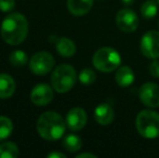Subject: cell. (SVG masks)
Masks as SVG:
<instances>
[{"mask_svg":"<svg viewBox=\"0 0 159 158\" xmlns=\"http://www.w3.org/2000/svg\"><path fill=\"white\" fill-rule=\"evenodd\" d=\"M28 35L27 19L21 13H10L1 23V37L11 46L21 44Z\"/></svg>","mask_w":159,"mask_h":158,"instance_id":"obj_1","label":"cell"},{"mask_svg":"<svg viewBox=\"0 0 159 158\" xmlns=\"http://www.w3.org/2000/svg\"><path fill=\"white\" fill-rule=\"evenodd\" d=\"M66 127V121L63 117L59 113L51 111L40 115L36 124L38 134L47 141H57L61 139Z\"/></svg>","mask_w":159,"mask_h":158,"instance_id":"obj_2","label":"cell"},{"mask_svg":"<svg viewBox=\"0 0 159 158\" xmlns=\"http://www.w3.org/2000/svg\"><path fill=\"white\" fill-rule=\"evenodd\" d=\"M77 81L75 68L69 64H61L52 72L51 86L59 93H66L74 88Z\"/></svg>","mask_w":159,"mask_h":158,"instance_id":"obj_3","label":"cell"},{"mask_svg":"<svg viewBox=\"0 0 159 158\" xmlns=\"http://www.w3.org/2000/svg\"><path fill=\"white\" fill-rule=\"evenodd\" d=\"M93 66L102 73H111L121 64V56L115 49L111 47H103L95 51L92 57Z\"/></svg>","mask_w":159,"mask_h":158,"instance_id":"obj_4","label":"cell"},{"mask_svg":"<svg viewBox=\"0 0 159 158\" xmlns=\"http://www.w3.org/2000/svg\"><path fill=\"white\" fill-rule=\"evenodd\" d=\"M135 127L139 134L145 139L159 137V114L152 110H143L138 114Z\"/></svg>","mask_w":159,"mask_h":158,"instance_id":"obj_5","label":"cell"},{"mask_svg":"<svg viewBox=\"0 0 159 158\" xmlns=\"http://www.w3.org/2000/svg\"><path fill=\"white\" fill-rule=\"evenodd\" d=\"M55 64V60L53 55L46 51L37 52L32 56L28 63L30 70L37 76H43L52 70Z\"/></svg>","mask_w":159,"mask_h":158,"instance_id":"obj_6","label":"cell"},{"mask_svg":"<svg viewBox=\"0 0 159 158\" xmlns=\"http://www.w3.org/2000/svg\"><path fill=\"white\" fill-rule=\"evenodd\" d=\"M140 50L147 59H159V32L149 30L143 35L140 41Z\"/></svg>","mask_w":159,"mask_h":158,"instance_id":"obj_7","label":"cell"},{"mask_svg":"<svg viewBox=\"0 0 159 158\" xmlns=\"http://www.w3.org/2000/svg\"><path fill=\"white\" fill-rule=\"evenodd\" d=\"M116 25L124 33H133L139 27L140 20L136 13L130 9H121L116 14Z\"/></svg>","mask_w":159,"mask_h":158,"instance_id":"obj_8","label":"cell"},{"mask_svg":"<svg viewBox=\"0 0 159 158\" xmlns=\"http://www.w3.org/2000/svg\"><path fill=\"white\" fill-rule=\"evenodd\" d=\"M139 97L143 105L148 108H156L159 106V86L154 82H145L141 86Z\"/></svg>","mask_w":159,"mask_h":158,"instance_id":"obj_9","label":"cell"},{"mask_svg":"<svg viewBox=\"0 0 159 158\" xmlns=\"http://www.w3.org/2000/svg\"><path fill=\"white\" fill-rule=\"evenodd\" d=\"M54 89L47 84H38L30 91V101L36 106H46L52 102L54 97Z\"/></svg>","mask_w":159,"mask_h":158,"instance_id":"obj_10","label":"cell"},{"mask_svg":"<svg viewBox=\"0 0 159 158\" xmlns=\"http://www.w3.org/2000/svg\"><path fill=\"white\" fill-rule=\"evenodd\" d=\"M66 126L70 131H79L86 126L88 121V115L81 107H73L66 115Z\"/></svg>","mask_w":159,"mask_h":158,"instance_id":"obj_11","label":"cell"},{"mask_svg":"<svg viewBox=\"0 0 159 158\" xmlns=\"http://www.w3.org/2000/svg\"><path fill=\"white\" fill-rule=\"evenodd\" d=\"M95 121L101 126H108L115 119V111L113 106L107 103H102L94 110Z\"/></svg>","mask_w":159,"mask_h":158,"instance_id":"obj_12","label":"cell"},{"mask_svg":"<svg viewBox=\"0 0 159 158\" xmlns=\"http://www.w3.org/2000/svg\"><path fill=\"white\" fill-rule=\"evenodd\" d=\"M94 0H67V9L73 15L82 16L92 9Z\"/></svg>","mask_w":159,"mask_h":158,"instance_id":"obj_13","label":"cell"},{"mask_svg":"<svg viewBox=\"0 0 159 158\" xmlns=\"http://www.w3.org/2000/svg\"><path fill=\"white\" fill-rule=\"evenodd\" d=\"M16 84L9 74H0V99H10L15 92Z\"/></svg>","mask_w":159,"mask_h":158,"instance_id":"obj_14","label":"cell"},{"mask_svg":"<svg viewBox=\"0 0 159 158\" xmlns=\"http://www.w3.org/2000/svg\"><path fill=\"white\" fill-rule=\"evenodd\" d=\"M55 48H57V53L63 57H71L77 51L75 42L67 37L57 38L55 42Z\"/></svg>","mask_w":159,"mask_h":158,"instance_id":"obj_15","label":"cell"},{"mask_svg":"<svg viewBox=\"0 0 159 158\" xmlns=\"http://www.w3.org/2000/svg\"><path fill=\"white\" fill-rule=\"evenodd\" d=\"M115 80L117 84L121 88H127L131 86L134 81V73L131 67L129 66H121L117 68V72L115 74Z\"/></svg>","mask_w":159,"mask_h":158,"instance_id":"obj_16","label":"cell"},{"mask_svg":"<svg viewBox=\"0 0 159 158\" xmlns=\"http://www.w3.org/2000/svg\"><path fill=\"white\" fill-rule=\"evenodd\" d=\"M63 146L64 148L69 153H76L81 150L82 147V141L81 138L76 134H68L64 138L63 140Z\"/></svg>","mask_w":159,"mask_h":158,"instance_id":"obj_17","label":"cell"},{"mask_svg":"<svg viewBox=\"0 0 159 158\" xmlns=\"http://www.w3.org/2000/svg\"><path fill=\"white\" fill-rule=\"evenodd\" d=\"M20 155L19 147L13 142H3L0 144V158H16Z\"/></svg>","mask_w":159,"mask_h":158,"instance_id":"obj_18","label":"cell"},{"mask_svg":"<svg viewBox=\"0 0 159 158\" xmlns=\"http://www.w3.org/2000/svg\"><path fill=\"white\" fill-rule=\"evenodd\" d=\"M158 12V3L156 0H146L141 7V14L145 20H151Z\"/></svg>","mask_w":159,"mask_h":158,"instance_id":"obj_19","label":"cell"},{"mask_svg":"<svg viewBox=\"0 0 159 158\" xmlns=\"http://www.w3.org/2000/svg\"><path fill=\"white\" fill-rule=\"evenodd\" d=\"M9 61H10L11 65L14 67H23L28 63V57L26 52L22 50H15L10 54Z\"/></svg>","mask_w":159,"mask_h":158,"instance_id":"obj_20","label":"cell"},{"mask_svg":"<svg viewBox=\"0 0 159 158\" xmlns=\"http://www.w3.org/2000/svg\"><path fill=\"white\" fill-rule=\"evenodd\" d=\"M13 132V124L10 118L0 116V142L7 140Z\"/></svg>","mask_w":159,"mask_h":158,"instance_id":"obj_21","label":"cell"},{"mask_svg":"<svg viewBox=\"0 0 159 158\" xmlns=\"http://www.w3.org/2000/svg\"><path fill=\"white\" fill-rule=\"evenodd\" d=\"M78 79L81 82L82 84H86V86H89V84H92L93 82L95 81L96 79V74L93 70L91 68H84V70L80 72L79 76H78Z\"/></svg>","mask_w":159,"mask_h":158,"instance_id":"obj_22","label":"cell"},{"mask_svg":"<svg viewBox=\"0 0 159 158\" xmlns=\"http://www.w3.org/2000/svg\"><path fill=\"white\" fill-rule=\"evenodd\" d=\"M15 8V0H0V11L9 13Z\"/></svg>","mask_w":159,"mask_h":158,"instance_id":"obj_23","label":"cell"},{"mask_svg":"<svg viewBox=\"0 0 159 158\" xmlns=\"http://www.w3.org/2000/svg\"><path fill=\"white\" fill-rule=\"evenodd\" d=\"M148 70H149V74H151L153 77L159 78V60L158 59H155L151 64H149Z\"/></svg>","mask_w":159,"mask_h":158,"instance_id":"obj_24","label":"cell"},{"mask_svg":"<svg viewBox=\"0 0 159 158\" xmlns=\"http://www.w3.org/2000/svg\"><path fill=\"white\" fill-rule=\"evenodd\" d=\"M48 158H66V156L63 154V153H60V152H53V153H49Z\"/></svg>","mask_w":159,"mask_h":158,"instance_id":"obj_25","label":"cell"},{"mask_svg":"<svg viewBox=\"0 0 159 158\" xmlns=\"http://www.w3.org/2000/svg\"><path fill=\"white\" fill-rule=\"evenodd\" d=\"M76 158H98V156L92 153H81V154H78Z\"/></svg>","mask_w":159,"mask_h":158,"instance_id":"obj_26","label":"cell"},{"mask_svg":"<svg viewBox=\"0 0 159 158\" xmlns=\"http://www.w3.org/2000/svg\"><path fill=\"white\" fill-rule=\"evenodd\" d=\"M122 3L126 4V6H131V4L134 3V0H121Z\"/></svg>","mask_w":159,"mask_h":158,"instance_id":"obj_27","label":"cell"},{"mask_svg":"<svg viewBox=\"0 0 159 158\" xmlns=\"http://www.w3.org/2000/svg\"><path fill=\"white\" fill-rule=\"evenodd\" d=\"M156 1H157V3H158V6H159V0H156Z\"/></svg>","mask_w":159,"mask_h":158,"instance_id":"obj_28","label":"cell"}]
</instances>
